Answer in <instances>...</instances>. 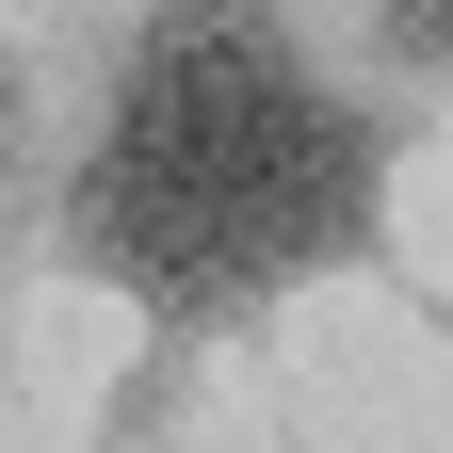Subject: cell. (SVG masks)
Listing matches in <instances>:
<instances>
[{"label":"cell","mask_w":453,"mask_h":453,"mask_svg":"<svg viewBox=\"0 0 453 453\" xmlns=\"http://www.w3.org/2000/svg\"><path fill=\"white\" fill-rule=\"evenodd\" d=\"M81 226L130 292L226 308V292L308 275L372 226V146L259 17H162L130 49V81H113Z\"/></svg>","instance_id":"obj_1"},{"label":"cell","mask_w":453,"mask_h":453,"mask_svg":"<svg viewBox=\"0 0 453 453\" xmlns=\"http://www.w3.org/2000/svg\"><path fill=\"white\" fill-rule=\"evenodd\" d=\"M388 49L405 65H453V0H388Z\"/></svg>","instance_id":"obj_2"}]
</instances>
